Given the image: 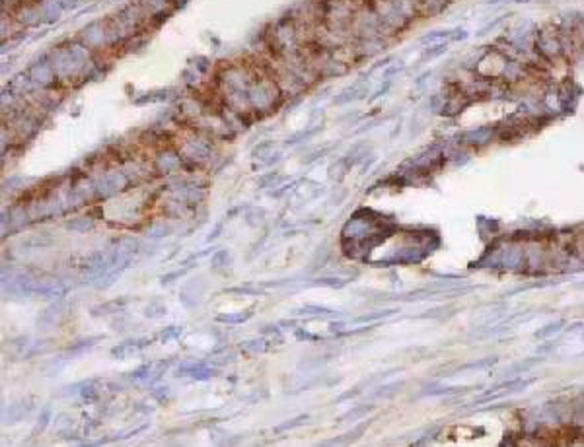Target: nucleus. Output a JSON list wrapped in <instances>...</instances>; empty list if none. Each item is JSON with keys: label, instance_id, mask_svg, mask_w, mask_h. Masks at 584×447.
I'll return each mask as SVG.
<instances>
[{"label": "nucleus", "instance_id": "nucleus-1", "mask_svg": "<svg viewBox=\"0 0 584 447\" xmlns=\"http://www.w3.org/2000/svg\"><path fill=\"white\" fill-rule=\"evenodd\" d=\"M176 377H191L195 381H209L218 376V370L207 366L205 362H185L176 368Z\"/></svg>", "mask_w": 584, "mask_h": 447}, {"label": "nucleus", "instance_id": "nucleus-2", "mask_svg": "<svg viewBox=\"0 0 584 447\" xmlns=\"http://www.w3.org/2000/svg\"><path fill=\"white\" fill-rule=\"evenodd\" d=\"M150 344H152V339H148V337L125 340V342H121V344H117V346L111 348V356L115 358V360H125V358H129L131 354H135V352L144 350V348L150 346Z\"/></svg>", "mask_w": 584, "mask_h": 447}, {"label": "nucleus", "instance_id": "nucleus-3", "mask_svg": "<svg viewBox=\"0 0 584 447\" xmlns=\"http://www.w3.org/2000/svg\"><path fill=\"white\" fill-rule=\"evenodd\" d=\"M61 317H63V305L61 304L51 305V307H47V309L39 315V319H37V327H39L41 331H47V329H51V327H57V325L61 323Z\"/></svg>", "mask_w": 584, "mask_h": 447}, {"label": "nucleus", "instance_id": "nucleus-4", "mask_svg": "<svg viewBox=\"0 0 584 447\" xmlns=\"http://www.w3.org/2000/svg\"><path fill=\"white\" fill-rule=\"evenodd\" d=\"M267 350H269V340H265V339L244 340V342L240 344V352L248 358L261 356V354H265Z\"/></svg>", "mask_w": 584, "mask_h": 447}, {"label": "nucleus", "instance_id": "nucleus-5", "mask_svg": "<svg viewBox=\"0 0 584 447\" xmlns=\"http://www.w3.org/2000/svg\"><path fill=\"white\" fill-rule=\"evenodd\" d=\"M294 315H304V317H321V319H329V317H337L339 311L323 307V305H304L300 309H294Z\"/></svg>", "mask_w": 584, "mask_h": 447}, {"label": "nucleus", "instance_id": "nucleus-6", "mask_svg": "<svg viewBox=\"0 0 584 447\" xmlns=\"http://www.w3.org/2000/svg\"><path fill=\"white\" fill-rule=\"evenodd\" d=\"M319 379H306V377L302 376H292L286 383H284V391L286 393H300V391H308V389H312L314 385H318Z\"/></svg>", "mask_w": 584, "mask_h": 447}, {"label": "nucleus", "instance_id": "nucleus-7", "mask_svg": "<svg viewBox=\"0 0 584 447\" xmlns=\"http://www.w3.org/2000/svg\"><path fill=\"white\" fill-rule=\"evenodd\" d=\"M253 317V309L248 311H240V313H220L216 315V323H224V325H238V323H246Z\"/></svg>", "mask_w": 584, "mask_h": 447}, {"label": "nucleus", "instance_id": "nucleus-8", "mask_svg": "<svg viewBox=\"0 0 584 447\" xmlns=\"http://www.w3.org/2000/svg\"><path fill=\"white\" fill-rule=\"evenodd\" d=\"M102 337H92V339H86V340H80V342H76L74 346H71L65 354H63V358H74V356H80V354H84L86 350H90L94 344H96V340H100Z\"/></svg>", "mask_w": 584, "mask_h": 447}, {"label": "nucleus", "instance_id": "nucleus-9", "mask_svg": "<svg viewBox=\"0 0 584 447\" xmlns=\"http://www.w3.org/2000/svg\"><path fill=\"white\" fill-rule=\"evenodd\" d=\"M28 411H30V405H26V403L12 405V407H10V411H8V414L4 416V418H6L4 422H8V424H14V422H18L20 418H24V416L28 414Z\"/></svg>", "mask_w": 584, "mask_h": 447}, {"label": "nucleus", "instance_id": "nucleus-10", "mask_svg": "<svg viewBox=\"0 0 584 447\" xmlns=\"http://www.w3.org/2000/svg\"><path fill=\"white\" fill-rule=\"evenodd\" d=\"M123 305L125 302H109V304H104V305H98V307H94L92 309V315H109V313H121L123 311Z\"/></svg>", "mask_w": 584, "mask_h": 447}, {"label": "nucleus", "instance_id": "nucleus-11", "mask_svg": "<svg viewBox=\"0 0 584 447\" xmlns=\"http://www.w3.org/2000/svg\"><path fill=\"white\" fill-rule=\"evenodd\" d=\"M310 422V416L308 414H300V416H296V418H290V420H286V422H283V424H279L277 428H275V432L277 434H281V432H286V430H292V428H298V426H302V424H308Z\"/></svg>", "mask_w": 584, "mask_h": 447}, {"label": "nucleus", "instance_id": "nucleus-12", "mask_svg": "<svg viewBox=\"0 0 584 447\" xmlns=\"http://www.w3.org/2000/svg\"><path fill=\"white\" fill-rule=\"evenodd\" d=\"M164 313H166V305L162 304L160 300H154V302H150V304L144 307V315L148 319H158Z\"/></svg>", "mask_w": 584, "mask_h": 447}, {"label": "nucleus", "instance_id": "nucleus-13", "mask_svg": "<svg viewBox=\"0 0 584 447\" xmlns=\"http://www.w3.org/2000/svg\"><path fill=\"white\" fill-rule=\"evenodd\" d=\"M181 333H183V327L172 325V327H166L162 333H158V335H156V339H158L160 342H170V340H174V339H179V337H181Z\"/></svg>", "mask_w": 584, "mask_h": 447}, {"label": "nucleus", "instance_id": "nucleus-14", "mask_svg": "<svg viewBox=\"0 0 584 447\" xmlns=\"http://www.w3.org/2000/svg\"><path fill=\"white\" fill-rule=\"evenodd\" d=\"M261 335L273 337V339H277L279 342H283V333H281V327L279 325H263L261 327Z\"/></svg>", "mask_w": 584, "mask_h": 447}, {"label": "nucleus", "instance_id": "nucleus-15", "mask_svg": "<svg viewBox=\"0 0 584 447\" xmlns=\"http://www.w3.org/2000/svg\"><path fill=\"white\" fill-rule=\"evenodd\" d=\"M368 428V422H362V424H358L354 430H351V432H347L345 434V438H341V442H354V440H358L360 438V434L364 432V430Z\"/></svg>", "mask_w": 584, "mask_h": 447}, {"label": "nucleus", "instance_id": "nucleus-16", "mask_svg": "<svg viewBox=\"0 0 584 447\" xmlns=\"http://www.w3.org/2000/svg\"><path fill=\"white\" fill-rule=\"evenodd\" d=\"M370 409H372V407H356V409H353V411L345 412V414L339 418V422H345V420H349V418H351V420H354V418H358V416H364V414L370 411Z\"/></svg>", "mask_w": 584, "mask_h": 447}, {"label": "nucleus", "instance_id": "nucleus-17", "mask_svg": "<svg viewBox=\"0 0 584 447\" xmlns=\"http://www.w3.org/2000/svg\"><path fill=\"white\" fill-rule=\"evenodd\" d=\"M213 265L214 268H220V267H228L230 265V255L226 253V251H220V253H216L213 259Z\"/></svg>", "mask_w": 584, "mask_h": 447}, {"label": "nucleus", "instance_id": "nucleus-18", "mask_svg": "<svg viewBox=\"0 0 584 447\" xmlns=\"http://www.w3.org/2000/svg\"><path fill=\"white\" fill-rule=\"evenodd\" d=\"M80 393H82V397H84L86 401H94V399H98L100 389H98V387H94L92 383H84V389H82Z\"/></svg>", "mask_w": 584, "mask_h": 447}, {"label": "nucleus", "instance_id": "nucleus-19", "mask_svg": "<svg viewBox=\"0 0 584 447\" xmlns=\"http://www.w3.org/2000/svg\"><path fill=\"white\" fill-rule=\"evenodd\" d=\"M63 426H69V428L72 426V418L69 414H59L55 418V428L59 430V432H63Z\"/></svg>", "mask_w": 584, "mask_h": 447}, {"label": "nucleus", "instance_id": "nucleus-20", "mask_svg": "<svg viewBox=\"0 0 584 447\" xmlns=\"http://www.w3.org/2000/svg\"><path fill=\"white\" fill-rule=\"evenodd\" d=\"M69 228H72V230H80V232H86V230H90V228H92V220L80 218V220H76V222H71V224H69Z\"/></svg>", "mask_w": 584, "mask_h": 447}, {"label": "nucleus", "instance_id": "nucleus-21", "mask_svg": "<svg viewBox=\"0 0 584 447\" xmlns=\"http://www.w3.org/2000/svg\"><path fill=\"white\" fill-rule=\"evenodd\" d=\"M49 420H51V411H49V409H43V412H41V416H39V420H37L36 432H41V430L45 428L47 424H49Z\"/></svg>", "mask_w": 584, "mask_h": 447}, {"label": "nucleus", "instance_id": "nucleus-22", "mask_svg": "<svg viewBox=\"0 0 584 447\" xmlns=\"http://www.w3.org/2000/svg\"><path fill=\"white\" fill-rule=\"evenodd\" d=\"M127 323H129V321H125V319H119V321L115 319V321H111V329H113V331H119V333H123V331H127V327H125Z\"/></svg>", "mask_w": 584, "mask_h": 447}, {"label": "nucleus", "instance_id": "nucleus-23", "mask_svg": "<svg viewBox=\"0 0 584 447\" xmlns=\"http://www.w3.org/2000/svg\"><path fill=\"white\" fill-rule=\"evenodd\" d=\"M160 391H154V397L158 399V401H166L168 399V395H170V387H158Z\"/></svg>", "mask_w": 584, "mask_h": 447}, {"label": "nucleus", "instance_id": "nucleus-24", "mask_svg": "<svg viewBox=\"0 0 584 447\" xmlns=\"http://www.w3.org/2000/svg\"><path fill=\"white\" fill-rule=\"evenodd\" d=\"M281 329H288V331H296L298 329V321H281Z\"/></svg>", "mask_w": 584, "mask_h": 447}]
</instances>
